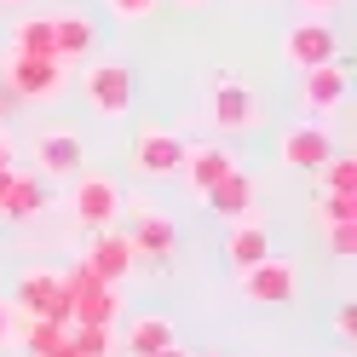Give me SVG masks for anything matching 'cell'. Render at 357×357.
I'll use <instances>...</instances> for the list:
<instances>
[{"label": "cell", "instance_id": "6da1fadb", "mask_svg": "<svg viewBox=\"0 0 357 357\" xmlns=\"http://www.w3.org/2000/svg\"><path fill=\"white\" fill-rule=\"evenodd\" d=\"M58 282H63V300H70V323H98V328H116V311H121L116 288H109V282H98L81 259L70 265V271H58Z\"/></svg>", "mask_w": 357, "mask_h": 357}, {"label": "cell", "instance_id": "7a4b0ae2", "mask_svg": "<svg viewBox=\"0 0 357 357\" xmlns=\"http://www.w3.org/2000/svg\"><path fill=\"white\" fill-rule=\"evenodd\" d=\"M12 311H17V317H52V323H70V300H63L58 271H47V265L17 271V282H12Z\"/></svg>", "mask_w": 357, "mask_h": 357}, {"label": "cell", "instance_id": "3957f363", "mask_svg": "<svg viewBox=\"0 0 357 357\" xmlns=\"http://www.w3.org/2000/svg\"><path fill=\"white\" fill-rule=\"evenodd\" d=\"M70 213H75V225H86V231H116V219H121V190H116V178H104V173H75Z\"/></svg>", "mask_w": 357, "mask_h": 357}, {"label": "cell", "instance_id": "277c9868", "mask_svg": "<svg viewBox=\"0 0 357 357\" xmlns=\"http://www.w3.org/2000/svg\"><path fill=\"white\" fill-rule=\"evenodd\" d=\"M236 282H242V300H254V305H288L300 294V271H294V259H282V254H265L259 265L236 271Z\"/></svg>", "mask_w": 357, "mask_h": 357}, {"label": "cell", "instance_id": "5b68a950", "mask_svg": "<svg viewBox=\"0 0 357 357\" xmlns=\"http://www.w3.org/2000/svg\"><path fill=\"white\" fill-rule=\"evenodd\" d=\"M86 104L98 109V116H127L132 98H139V75H132V63H93L81 81Z\"/></svg>", "mask_w": 357, "mask_h": 357}, {"label": "cell", "instance_id": "8992f818", "mask_svg": "<svg viewBox=\"0 0 357 357\" xmlns=\"http://www.w3.org/2000/svg\"><path fill=\"white\" fill-rule=\"evenodd\" d=\"M282 58L305 75V70H317V63H334V58H340V35H334L323 17H300L294 29H282Z\"/></svg>", "mask_w": 357, "mask_h": 357}, {"label": "cell", "instance_id": "52a82bcc", "mask_svg": "<svg viewBox=\"0 0 357 357\" xmlns=\"http://www.w3.org/2000/svg\"><path fill=\"white\" fill-rule=\"evenodd\" d=\"M346 86H351V63L346 58L317 63V70L300 75V109H305L311 121H323V116H334V109L346 104Z\"/></svg>", "mask_w": 357, "mask_h": 357}, {"label": "cell", "instance_id": "ba28073f", "mask_svg": "<svg viewBox=\"0 0 357 357\" xmlns=\"http://www.w3.org/2000/svg\"><path fill=\"white\" fill-rule=\"evenodd\" d=\"M185 155H190V144L173 127H139V139H132V167L144 178H173L185 167Z\"/></svg>", "mask_w": 357, "mask_h": 357}, {"label": "cell", "instance_id": "9c48e42d", "mask_svg": "<svg viewBox=\"0 0 357 357\" xmlns=\"http://www.w3.org/2000/svg\"><path fill=\"white\" fill-rule=\"evenodd\" d=\"M6 93L29 104H52L63 93V63L52 58H6Z\"/></svg>", "mask_w": 357, "mask_h": 357}, {"label": "cell", "instance_id": "30bf717a", "mask_svg": "<svg viewBox=\"0 0 357 357\" xmlns=\"http://www.w3.org/2000/svg\"><path fill=\"white\" fill-rule=\"evenodd\" d=\"M81 265H86V271H93L98 282L121 288V282L132 277V265H139V254H132V242H127L121 231H93V242H86Z\"/></svg>", "mask_w": 357, "mask_h": 357}, {"label": "cell", "instance_id": "8fae6325", "mask_svg": "<svg viewBox=\"0 0 357 357\" xmlns=\"http://www.w3.org/2000/svg\"><path fill=\"white\" fill-rule=\"evenodd\" d=\"M132 242V254H139V265H167L173 248H178V225L167 213H155V208H139V219L121 231Z\"/></svg>", "mask_w": 357, "mask_h": 357}, {"label": "cell", "instance_id": "7c38bea8", "mask_svg": "<svg viewBox=\"0 0 357 357\" xmlns=\"http://www.w3.org/2000/svg\"><path fill=\"white\" fill-rule=\"evenodd\" d=\"M334 155V139H328V127H288L282 139H277V162L288 167V173H317L323 162Z\"/></svg>", "mask_w": 357, "mask_h": 357}, {"label": "cell", "instance_id": "4fadbf2b", "mask_svg": "<svg viewBox=\"0 0 357 357\" xmlns=\"http://www.w3.org/2000/svg\"><path fill=\"white\" fill-rule=\"evenodd\" d=\"M254 93L242 86L236 75H213V93H208V116H213V127L219 132H248L254 127Z\"/></svg>", "mask_w": 357, "mask_h": 357}, {"label": "cell", "instance_id": "5bb4252c", "mask_svg": "<svg viewBox=\"0 0 357 357\" xmlns=\"http://www.w3.org/2000/svg\"><path fill=\"white\" fill-rule=\"evenodd\" d=\"M35 167L52 173V178H75V173L86 167V150H81L75 132L52 127V132H40V139H35Z\"/></svg>", "mask_w": 357, "mask_h": 357}, {"label": "cell", "instance_id": "9a60e30c", "mask_svg": "<svg viewBox=\"0 0 357 357\" xmlns=\"http://www.w3.org/2000/svg\"><path fill=\"white\" fill-rule=\"evenodd\" d=\"M178 173H185V185H190L196 196H208L225 173H236V155L219 144V139H213V144H190V155H185V167H178Z\"/></svg>", "mask_w": 357, "mask_h": 357}, {"label": "cell", "instance_id": "2e32d148", "mask_svg": "<svg viewBox=\"0 0 357 357\" xmlns=\"http://www.w3.org/2000/svg\"><path fill=\"white\" fill-rule=\"evenodd\" d=\"M47 208H52V190L40 185L35 173H12L6 202H0V219H6V225H29V219H40Z\"/></svg>", "mask_w": 357, "mask_h": 357}, {"label": "cell", "instance_id": "e0dca14e", "mask_svg": "<svg viewBox=\"0 0 357 357\" xmlns=\"http://www.w3.org/2000/svg\"><path fill=\"white\" fill-rule=\"evenodd\" d=\"M202 202L213 208V219H231V225H236V219H248V213H254V178L236 167V173L219 178V185L202 196Z\"/></svg>", "mask_w": 357, "mask_h": 357}, {"label": "cell", "instance_id": "ac0fdd59", "mask_svg": "<svg viewBox=\"0 0 357 357\" xmlns=\"http://www.w3.org/2000/svg\"><path fill=\"white\" fill-rule=\"evenodd\" d=\"M265 254H271V231H265V219H236L231 236H225V259L236 265V271H248V265H259Z\"/></svg>", "mask_w": 357, "mask_h": 357}, {"label": "cell", "instance_id": "d6986e66", "mask_svg": "<svg viewBox=\"0 0 357 357\" xmlns=\"http://www.w3.org/2000/svg\"><path fill=\"white\" fill-rule=\"evenodd\" d=\"M52 40H58V63L86 58V52L98 47V24L86 12H63V17H52Z\"/></svg>", "mask_w": 357, "mask_h": 357}, {"label": "cell", "instance_id": "ffe728a7", "mask_svg": "<svg viewBox=\"0 0 357 357\" xmlns=\"http://www.w3.org/2000/svg\"><path fill=\"white\" fill-rule=\"evenodd\" d=\"M12 58H52L58 63L52 17H17V24H12Z\"/></svg>", "mask_w": 357, "mask_h": 357}, {"label": "cell", "instance_id": "44dd1931", "mask_svg": "<svg viewBox=\"0 0 357 357\" xmlns=\"http://www.w3.org/2000/svg\"><path fill=\"white\" fill-rule=\"evenodd\" d=\"M167 346H178L167 317H139V323L127 328V357H155V351H167Z\"/></svg>", "mask_w": 357, "mask_h": 357}, {"label": "cell", "instance_id": "7402d4cb", "mask_svg": "<svg viewBox=\"0 0 357 357\" xmlns=\"http://www.w3.org/2000/svg\"><path fill=\"white\" fill-rule=\"evenodd\" d=\"M17 346H24V357H40L70 340V323H52V317H24V334H12Z\"/></svg>", "mask_w": 357, "mask_h": 357}, {"label": "cell", "instance_id": "603a6c76", "mask_svg": "<svg viewBox=\"0 0 357 357\" xmlns=\"http://www.w3.org/2000/svg\"><path fill=\"white\" fill-rule=\"evenodd\" d=\"M70 351H75V357H116V328L70 323Z\"/></svg>", "mask_w": 357, "mask_h": 357}, {"label": "cell", "instance_id": "cb8c5ba5", "mask_svg": "<svg viewBox=\"0 0 357 357\" xmlns=\"http://www.w3.org/2000/svg\"><path fill=\"white\" fill-rule=\"evenodd\" d=\"M317 173H323V190L328 196H357V155H328Z\"/></svg>", "mask_w": 357, "mask_h": 357}, {"label": "cell", "instance_id": "d4e9b609", "mask_svg": "<svg viewBox=\"0 0 357 357\" xmlns=\"http://www.w3.org/2000/svg\"><path fill=\"white\" fill-rule=\"evenodd\" d=\"M311 213H317L323 231H328V225H357V196H328V190H323Z\"/></svg>", "mask_w": 357, "mask_h": 357}, {"label": "cell", "instance_id": "484cf974", "mask_svg": "<svg viewBox=\"0 0 357 357\" xmlns=\"http://www.w3.org/2000/svg\"><path fill=\"white\" fill-rule=\"evenodd\" d=\"M104 6H109V17H121V24H144L162 0H104Z\"/></svg>", "mask_w": 357, "mask_h": 357}, {"label": "cell", "instance_id": "4316f807", "mask_svg": "<svg viewBox=\"0 0 357 357\" xmlns=\"http://www.w3.org/2000/svg\"><path fill=\"white\" fill-rule=\"evenodd\" d=\"M328 254L334 259H351L357 254V225H328Z\"/></svg>", "mask_w": 357, "mask_h": 357}, {"label": "cell", "instance_id": "83f0119b", "mask_svg": "<svg viewBox=\"0 0 357 357\" xmlns=\"http://www.w3.org/2000/svg\"><path fill=\"white\" fill-rule=\"evenodd\" d=\"M334 334H340V340H346V346L357 340V300H346L340 311H334Z\"/></svg>", "mask_w": 357, "mask_h": 357}, {"label": "cell", "instance_id": "f1b7e54d", "mask_svg": "<svg viewBox=\"0 0 357 357\" xmlns=\"http://www.w3.org/2000/svg\"><path fill=\"white\" fill-rule=\"evenodd\" d=\"M12 317H17L12 300H0V346H12Z\"/></svg>", "mask_w": 357, "mask_h": 357}, {"label": "cell", "instance_id": "f546056e", "mask_svg": "<svg viewBox=\"0 0 357 357\" xmlns=\"http://www.w3.org/2000/svg\"><path fill=\"white\" fill-rule=\"evenodd\" d=\"M6 167H12V139L0 132V173H6Z\"/></svg>", "mask_w": 357, "mask_h": 357}, {"label": "cell", "instance_id": "4dcf8cb0", "mask_svg": "<svg viewBox=\"0 0 357 357\" xmlns=\"http://www.w3.org/2000/svg\"><path fill=\"white\" fill-rule=\"evenodd\" d=\"M305 12H328V6H340V0H300Z\"/></svg>", "mask_w": 357, "mask_h": 357}, {"label": "cell", "instance_id": "1f68e13d", "mask_svg": "<svg viewBox=\"0 0 357 357\" xmlns=\"http://www.w3.org/2000/svg\"><path fill=\"white\" fill-rule=\"evenodd\" d=\"M40 357H75V351H70V340H63V346H52V351H40Z\"/></svg>", "mask_w": 357, "mask_h": 357}, {"label": "cell", "instance_id": "d6a6232c", "mask_svg": "<svg viewBox=\"0 0 357 357\" xmlns=\"http://www.w3.org/2000/svg\"><path fill=\"white\" fill-rule=\"evenodd\" d=\"M155 357H190V351L185 346H167V351H155Z\"/></svg>", "mask_w": 357, "mask_h": 357}, {"label": "cell", "instance_id": "836d02e7", "mask_svg": "<svg viewBox=\"0 0 357 357\" xmlns=\"http://www.w3.org/2000/svg\"><path fill=\"white\" fill-rule=\"evenodd\" d=\"M6 185H12V167H6V173H0V202H6Z\"/></svg>", "mask_w": 357, "mask_h": 357}, {"label": "cell", "instance_id": "e575fe53", "mask_svg": "<svg viewBox=\"0 0 357 357\" xmlns=\"http://www.w3.org/2000/svg\"><path fill=\"white\" fill-rule=\"evenodd\" d=\"M173 6H190V12H196V6H208V0H173Z\"/></svg>", "mask_w": 357, "mask_h": 357}, {"label": "cell", "instance_id": "d590c367", "mask_svg": "<svg viewBox=\"0 0 357 357\" xmlns=\"http://www.w3.org/2000/svg\"><path fill=\"white\" fill-rule=\"evenodd\" d=\"M0 132H6V93H0Z\"/></svg>", "mask_w": 357, "mask_h": 357}, {"label": "cell", "instance_id": "8d00e7d4", "mask_svg": "<svg viewBox=\"0 0 357 357\" xmlns=\"http://www.w3.org/2000/svg\"><path fill=\"white\" fill-rule=\"evenodd\" d=\"M6 6H29V0H6Z\"/></svg>", "mask_w": 357, "mask_h": 357}]
</instances>
